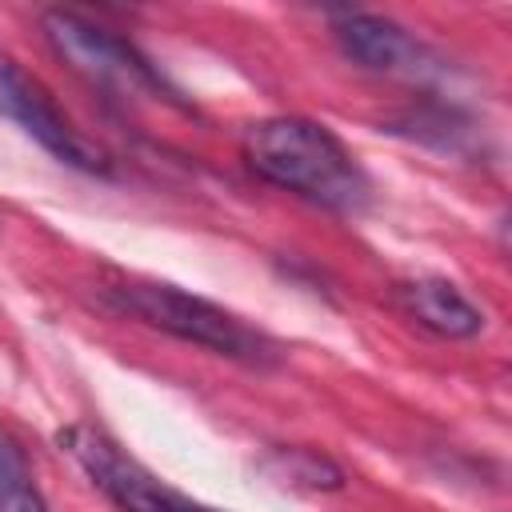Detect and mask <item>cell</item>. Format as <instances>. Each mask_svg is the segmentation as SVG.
I'll return each instance as SVG.
<instances>
[{
  "label": "cell",
  "instance_id": "obj_6",
  "mask_svg": "<svg viewBox=\"0 0 512 512\" xmlns=\"http://www.w3.org/2000/svg\"><path fill=\"white\" fill-rule=\"evenodd\" d=\"M332 32L344 56L368 72L404 76V80H428L432 72H440V60L396 20H384L372 12H340L332 20Z\"/></svg>",
  "mask_w": 512,
  "mask_h": 512
},
{
  "label": "cell",
  "instance_id": "obj_1",
  "mask_svg": "<svg viewBox=\"0 0 512 512\" xmlns=\"http://www.w3.org/2000/svg\"><path fill=\"white\" fill-rule=\"evenodd\" d=\"M248 168L332 212H360L372 196V184L344 140L304 116H268L244 132Z\"/></svg>",
  "mask_w": 512,
  "mask_h": 512
},
{
  "label": "cell",
  "instance_id": "obj_3",
  "mask_svg": "<svg viewBox=\"0 0 512 512\" xmlns=\"http://www.w3.org/2000/svg\"><path fill=\"white\" fill-rule=\"evenodd\" d=\"M40 32L52 44V52L80 72L88 84L120 96V100H164V104H180V96L164 84V76L148 64V56H140L124 36L92 24L80 12H64L52 8L40 16Z\"/></svg>",
  "mask_w": 512,
  "mask_h": 512
},
{
  "label": "cell",
  "instance_id": "obj_5",
  "mask_svg": "<svg viewBox=\"0 0 512 512\" xmlns=\"http://www.w3.org/2000/svg\"><path fill=\"white\" fill-rule=\"evenodd\" d=\"M0 116L16 120L40 148H48L60 164L76 168V172H96V176H108L112 172V160L104 148H96L52 100L48 92L28 80L4 52H0Z\"/></svg>",
  "mask_w": 512,
  "mask_h": 512
},
{
  "label": "cell",
  "instance_id": "obj_7",
  "mask_svg": "<svg viewBox=\"0 0 512 512\" xmlns=\"http://www.w3.org/2000/svg\"><path fill=\"white\" fill-rule=\"evenodd\" d=\"M404 308L424 328H432L436 336L468 340L484 328V312L448 280H412V284H404Z\"/></svg>",
  "mask_w": 512,
  "mask_h": 512
},
{
  "label": "cell",
  "instance_id": "obj_8",
  "mask_svg": "<svg viewBox=\"0 0 512 512\" xmlns=\"http://www.w3.org/2000/svg\"><path fill=\"white\" fill-rule=\"evenodd\" d=\"M0 512H48L24 452L0 436Z\"/></svg>",
  "mask_w": 512,
  "mask_h": 512
},
{
  "label": "cell",
  "instance_id": "obj_4",
  "mask_svg": "<svg viewBox=\"0 0 512 512\" xmlns=\"http://www.w3.org/2000/svg\"><path fill=\"white\" fill-rule=\"evenodd\" d=\"M56 440L120 512H216V508L176 492L160 476H152L112 436H104V432H96L88 424H72Z\"/></svg>",
  "mask_w": 512,
  "mask_h": 512
},
{
  "label": "cell",
  "instance_id": "obj_2",
  "mask_svg": "<svg viewBox=\"0 0 512 512\" xmlns=\"http://www.w3.org/2000/svg\"><path fill=\"white\" fill-rule=\"evenodd\" d=\"M116 304L132 316H140L144 324L176 336V340H188V344H200L216 356H228V360H240V364H252V368H268L280 360V348L252 324H244L236 312L204 300V296H192L184 288H172V284H124L116 288Z\"/></svg>",
  "mask_w": 512,
  "mask_h": 512
}]
</instances>
